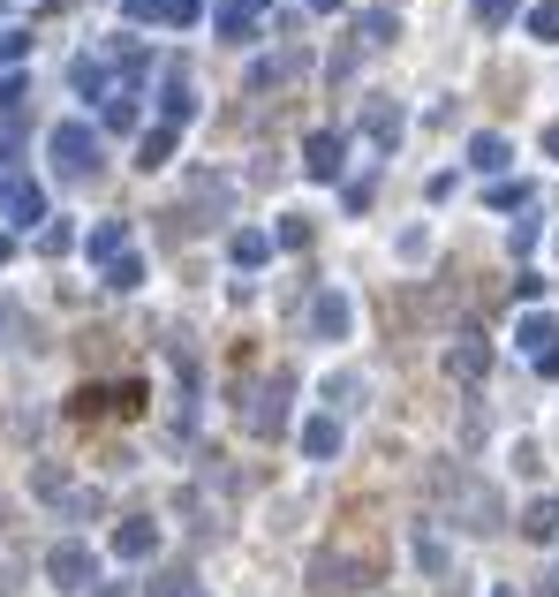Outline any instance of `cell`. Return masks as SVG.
I'll return each mask as SVG.
<instances>
[{
  "mask_svg": "<svg viewBox=\"0 0 559 597\" xmlns=\"http://www.w3.org/2000/svg\"><path fill=\"white\" fill-rule=\"evenodd\" d=\"M53 167L69 174V182H91V174H99V128L61 122L53 128Z\"/></svg>",
  "mask_w": 559,
  "mask_h": 597,
  "instance_id": "1",
  "label": "cell"
},
{
  "mask_svg": "<svg viewBox=\"0 0 559 597\" xmlns=\"http://www.w3.org/2000/svg\"><path fill=\"white\" fill-rule=\"evenodd\" d=\"M45 575H53V590H84L91 575H99V553H91V545H76V537H69V545H53V559H45Z\"/></svg>",
  "mask_w": 559,
  "mask_h": 597,
  "instance_id": "2",
  "label": "cell"
},
{
  "mask_svg": "<svg viewBox=\"0 0 559 597\" xmlns=\"http://www.w3.org/2000/svg\"><path fill=\"white\" fill-rule=\"evenodd\" d=\"M250 431L258 439H280L288 431V379H265V393L250 401Z\"/></svg>",
  "mask_w": 559,
  "mask_h": 597,
  "instance_id": "3",
  "label": "cell"
},
{
  "mask_svg": "<svg viewBox=\"0 0 559 597\" xmlns=\"http://www.w3.org/2000/svg\"><path fill=\"white\" fill-rule=\"evenodd\" d=\"M0 205H8V219H15V227H31V219H45V197H39V182H23V174H0Z\"/></svg>",
  "mask_w": 559,
  "mask_h": 597,
  "instance_id": "4",
  "label": "cell"
},
{
  "mask_svg": "<svg viewBox=\"0 0 559 597\" xmlns=\"http://www.w3.org/2000/svg\"><path fill=\"white\" fill-rule=\"evenodd\" d=\"M152 553H159V522H144V514L114 522V559H152Z\"/></svg>",
  "mask_w": 559,
  "mask_h": 597,
  "instance_id": "5",
  "label": "cell"
},
{
  "mask_svg": "<svg viewBox=\"0 0 559 597\" xmlns=\"http://www.w3.org/2000/svg\"><path fill=\"white\" fill-rule=\"evenodd\" d=\"M265 8H272V0H219V8H213V31H219V39H250Z\"/></svg>",
  "mask_w": 559,
  "mask_h": 597,
  "instance_id": "6",
  "label": "cell"
},
{
  "mask_svg": "<svg viewBox=\"0 0 559 597\" xmlns=\"http://www.w3.org/2000/svg\"><path fill=\"white\" fill-rule=\"evenodd\" d=\"M310 333L318 341H348V296L341 288H325V296L310 302Z\"/></svg>",
  "mask_w": 559,
  "mask_h": 597,
  "instance_id": "7",
  "label": "cell"
},
{
  "mask_svg": "<svg viewBox=\"0 0 559 597\" xmlns=\"http://www.w3.org/2000/svg\"><path fill=\"white\" fill-rule=\"evenodd\" d=\"M302 167L318 174V182H333V174H341V136H333V128H310V136H302Z\"/></svg>",
  "mask_w": 559,
  "mask_h": 597,
  "instance_id": "8",
  "label": "cell"
},
{
  "mask_svg": "<svg viewBox=\"0 0 559 597\" xmlns=\"http://www.w3.org/2000/svg\"><path fill=\"white\" fill-rule=\"evenodd\" d=\"M446 371H454V379H462V385H476V379H484V371H491V348L476 341V333H462V341L446 348Z\"/></svg>",
  "mask_w": 559,
  "mask_h": 597,
  "instance_id": "9",
  "label": "cell"
},
{
  "mask_svg": "<svg viewBox=\"0 0 559 597\" xmlns=\"http://www.w3.org/2000/svg\"><path fill=\"white\" fill-rule=\"evenodd\" d=\"M227 257H235V272H258L265 257H272V235H258V227H235V235H227Z\"/></svg>",
  "mask_w": 559,
  "mask_h": 597,
  "instance_id": "10",
  "label": "cell"
},
{
  "mask_svg": "<svg viewBox=\"0 0 559 597\" xmlns=\"http://www.w3.org/2000/svg\"><path fill=\"white\" fill-rule=\"evenodd\" d=\"M363 128H371L379 152H393V144H401V106H393V99H371V106H363Z\"/></svg>",
  "mask_w": 559,
  "mask_h": 597,
  "instance_id": "11",
  "label": "cell"
},
{
  "mask_svg": "<svg viewBox=\"0 0 559 597\" xmlns=\"http://www.w3.org/2000/svg\"><path fill=\"white\" fill-rule=\"evenodd\" d=\"M302 454H310V462H333V454H341V424H333V416H302Z\"/></svg>",
  "mask_w": 559,
  "mask_h": 597,
  "instance_id": "12",
  "label": "cell"
},
{
  "mask_svg": "<svg viewBox=\"0 0 559 597\" xmlns=\"http://www.w3.org/2000/svg\"><path fill=\"white\" fill-rule=\"evenodd\" d=\"M122 250H136V243H130V219H106V227H91V257H99V265H114Z\"/></svg>",
  "mask_w": 559,
  "mask_h": 597,
  "instance_id": "13",
  "label": "cell"
},
{
  "mask_svg": "<svg viewBox=\"0 0 559 597\" xmlns=\"http://www.w3.org/2000/svg\"><path fill=\"white\" fill-rule=\"evenodd\" d=\"M159 106H167V128L197 122V91H189V76H167V99H159Z\"/></svg>",
  "mask_w": 559,
  "mask_h": 597,
  "instance_id": "14",
  "label": "cell"
},
{
  "mask_svg": "<svg viewBox=\"0 0 559 597\" xmlns=\"http://www.w3.org/2000/svg\"><path fill=\"white\" fill-rule=\"evenodd\" d=\"M521 529L545 545V537H559V492H545V500H529V514H521Z\"/></svg>",
  "mask_w": 559,
  "mask_h": 597,
  "instance_id": "15",
  "label": "cell"
},
{
  "mask_svg": "<svg viewBox=\"0 0 559 597\" xmlns=\"http://www.w3.org/2000/svg\"><path fill=\"white\" fill-rule=\"evenodd\" d=\"M174 144H182V128H152V136H144V152H136V167L159 174V167L174 159Z\"/></svg>",
  "mask_w": 559,
  "mask_h": 597,
  "instance_id": "16",
  "label": "cell"
},
{
  "mask_svg": "<svg viewBox=\"0 0 559 597\" xmlns=\"http://www.w3.org/2000/svg\"><path fill=\"white\" fill-rule=\"evenodd\" d=\"M515 341L529 348V363H537L545 348H559V326H552V318H537V310H529V318H521V333H515Z\"/></svg>",
  "mask_w": 559,
  "mask_h": 597,
  "instance_id": "17",
  "label": "cell"
},
{
  "mask_svg": "<svg viewBox=\"0 0 559 597\" xmlns=\"http://www.w3.org/2000/svg\"><path fill=\"white\" fill-rule=\"evenodd\" d=\"M393 31H401V16H393V8H363V16H355V39H371V45H386Z\"/></svg>",
  "mask_w": 559,
  "mask_h": 597,
  "instance_id": "18",
  "label": "cell"
},
{
  "mask_svg": "<svg viewBox=\"0 0 559 597\" xmlns=\"http://www.w3.org/2000/svg\"><path fill=\"white\" fill-rule=\"evenodd\" d=\"M469 167L476 174H499V167H507V136H491V128H484V136L469 144Z\"/></svg>",
  "mask_w": 559,
  "mask_h": 597,
  "instance_id": "19",
  "label": "cell"
},
{
  "mask_svg": "<svg viewBox=\"0 0 559 597\" xmlns=\"http://www.w3.org/2000/svg\"><path fill=\"white\" fill-rule=\"evenodd\" d=\"M106 288H114V296H130V288H144V257H136V250H122L114 265H106Z\"/></svg>",
  "mask_w": 559,
  "mask_h": 597,
  "instance_id": "20",
  "label": "cell"
},
{
  "mask_svg": "<svg viewBox=\"0 0 559 597\" xmlns=\"http://www.w3.org/2000/svg\"><path fill=\"white\" fill-rule=\"evenodd\" d=\"M99 122H106V128H136V91H106Z\"/></svg>",
  "mask_w": 559,
  "mask_h": 597,
  "instance_id": "21",
  "label": "cell"
},
{
  "mask_svg": "<svg viewBox=\"0 0 559 597\" xmlns=\"http://www.w3.org/2000/svg\"><path fill=\"white\" fill-rule=\"evenodd\" d=\"M529 39H545V45L559 39V0H537V8H529Z\"/></svg>",
  "mask_w": 559,
  "mask_h": 597,
  "instance_id": "22",
  "label": "cell"
},
{
  "mask_svg": "<svg viewBox=\"0 0 559 597\" xmlns=\"http://www.w3.org/2000/svg\"><path fill=\"white\" fill-rule=\"evenodd\" d=\"M23 99H31V84L8 69V76H0V114H23Z\"/></svg>",
  "mask_w": 559,
  "mask_h": 597,
  "instance_id": "23",
  "label": "cell"
},
{
  "mask_svg": "<svg viewBox=\"0 0 559 597\" xmlns=\"http://www.w3.org/2000/svg\"><path fill=\"white\" fill-rule=\"evenodd\" d=\"M159 16L182 31V23H197V16H205V0H159Z\"/></svg>",
  "mask_w": 559,
  "mask_h": 597,
  "instance_id": "24",
  "label": "cell"
},
{
  "mask_svg": "<svg viewBox=\"0 0 559 597\" xmlns=\"http://www.w3.org/2000/svg\"><path fill=\"white\" fill-rule=\"evenodd\" d=\"M310 243V219H280V235H272V250H302Z\"/></svg>",
  "mask_w": 559,
  "mask_h": 597,
  "instance_id": "25",
  "label": "cell"
},
{
  "mask_svg": "<svg viewBox=\"0 0 559 597\" xmlns=\"http://www.w3.org/2000/svg\"><path fill=\"white\" fill-rule=\"evenodd\" d=\"M39 250H45V257H69V250H76V227H45Z\"/></svg>",
  "mask_w": 559,
  "mask_h": 597,
  "instance_id": "26",
  "label": "cell"
},
{
  "mask_svg": "<svg viewBox=\"0 0 559 597\" xmlns=\"http://www.w3.org/2000/svg\"><path fill=\"white\" fill-rule=\"evenodd\" d=\"M23 53H31V31H0V61H8V69H15Z\"/></svg>",
  "mask_w": 559,
  "mask_h": 597,
  "instance_id": "27",
  "label": "cell"
},
{
  "mask_svg": "<svg viewBox=\"0 0 559 597\" xmlns=\"http://www.w3.org/2000/svg\"><path fill=\"white\" fill-rule=\"evenodd\" d=\"M521 197H529V189H521V182H499V189H491V213H515Z\"/></svg>",
  "mask_w": 559,
  "mask_h": 597,
  "instance_id": "28",
  "label": "cell"
},
{
  "mask_svg": "<svg viewBox=\"0 0 559 597\" xmlns=\"http://www.w3.org/2000/svg\"><path fill=\"white\" fill-rule=\"evenodd\" d=\"M476 16H484V23H507V16H515V0H469Z\"/></svg>",
  "mask_w": 559,
  "mask_h": 597,
  "instance_id": "29",
  "label": "cell"
},
{
  "mask_svg": "<svg viewBox=\"0 0 559 597\" xmlns=\"http://www.w3.org/2000/svg\"><path fill=\"white\" fill-rule=\"evenodd\" d=\"M122 8H130L136 23H152V16H159V0H122Z\"/></svg>",
  "mask_w": 559,
  "mask_h": 597,
  "instance_id": "30",
  "label": "cell"
},
{
  "mask_svg": "<svg viewBox=\"0 0 559 597\" xmlns=\"http://www.w3.org/2000/svg\"><path fill=\"white\" fill-rule=\"evenodd\" d=\"M537 371H545V379H559V348H545V356H537Z\"/></svg>",
  "mask_w": 559,
  "mask_h": 597,
  "instance_id": "31",
  "label": "cell"
},
{
  "mask_svg": "<svg viewBox=\"0 0 559 597\" xmlns=\"http://www.w3.org/2000/svg\"><path fill=\"white\" fill-rule=\"evenodd\" d=\"M545 152H552V159H559V122H545Z\"/></svg>",
  "mask_w": 559,
  "mask_h": 597,
  "instance_id": "32",
  "label": "cell"
},
{
  "mask_svg": "<svg viewBox=\"0 0 559 597\" xmlns=\"http://www.w3.org/2000/svg\"><path fill=\"white\" fill-rule=\"evenodd\" d=\"M8 257H15V235H0V265H8Z\"/></svg>",
  "mask_w": 559,
  "mask_h": 597,
  "instance_id": "33",
  "label": "cell"
},
{
  "mask_svg": "<svg viewBox=\"0 0 559 597\" xmlns=\"http://www.w3.org/2000/svg\"><path fill=\"white\" fill-rule=\"evenodd\" d=\"M310 8H318V16H333V8H341V0H310Z\"/></svg>",
  "mask_w": 559,
  "mask_h": 597,
  "instance_id": "34",
  "label": "cell"
},
{
  "mask_svg": "<svg viewBox=\"0 0 559 597\" xmlns=\"http://www.w3.org/2000/svg\"><path fill=\"white\" fill-rule=\"evenodd\" d=\"M8 318H15V310H8V296H0V333H8Z\"/></svg>",
  "mask_w": 559,
  "mask_h": 597,
  "instance_id": "35",
  "label": "cell"
},
{
  "mask_svg": "<svg viewBox=\"0 0 559 597\" xmlns=\"http://www.w3.org/2000/svg\"><path fill=\"white\" fill-rule=\"evenodd\" d=\"M99 597H130V590H122V583H114V590H99Z\"/></svg>",
  "mask_w": 559,
  "mask_h": 597,
  "instance_id": "36",
  "label": "cell"
},
{
  "mask_svg": "<svg viewBox=\"0 0 559 597\" xmlns=\"http://www.w3.org/2000/svg\"><path fill=\"white\" fill-rule=\"evenodd\" d=\"M174 597H205V590H189V583H182V590H174Z\"/></svg>",
  "mask_w": 559,
  "mask_h": 597,
  "instance_id": "37",
  "label": "cell"
},
{
  "mask_svg": "<svg viewBox=\"0 0 559 597\" xmlns=\"http://www.w3.org/2000/svg\"><path fill=\"white\" fill-rule=\"evenodd\" d=\"M491 597H515V590H491Z\"/></svg>",
  "mask_w": 559,
  "mask_h": 597,
  "instance_id": "38",
  "label": "cell"
}]
</instances>
